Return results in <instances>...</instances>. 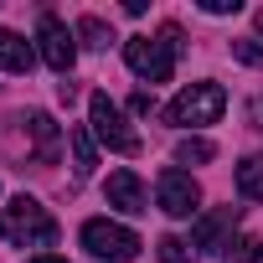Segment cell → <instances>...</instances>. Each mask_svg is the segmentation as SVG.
Here are the masks:
<instances>
[{"label": "cell", "instance_id": "6da1fadb", "mask_svg": "<svg viewBox=\"0 0 263 263\" xmlns=\"http://www.w3.org/2000/svg\"><path fill=\"white\" fill-rule=\"evenodd\" d=\"M0 232H6L16 248H52L57 242V217L31 201V196H16L6 212H0Z\"/></svg>", "mask_w": 263, "mask_h": 263}, {"label": "cell", "instance_id": "7a4b0ae2", "mask_svg": "<svg viewBox=\"0 0 263 263\" xmlns=\"http://www.w3.org/2000/svg\"><path fill=\"white\" fill-rule=\"evenodd\" d=\"M176 52H181V31L176 26H160V36H129L124 42V62L140 78H150V83H165L176 72Z\"/></svg>", "mask_w": 263, "mask_h": 263}, {"label": "cell", "instance_id": "3957f363", "mask_svg": "<svg viewBox=\"0 0 263 263\" xmlns=\"http://www.w3.org/2000/svg\"><path fill=\"white\" fill-rule=\"evenodd\" d=\"M88 129H93V140L98 145H108L114 155H140V135L124 124V114H119V103L108 98V93H88Z\"/></svg>", "mask_w": 263, "mask_h": 263}, {"label": "cell", "instance_id": "277c9868", "mask_svg": "<svg viewBox=\"0 0 263 263\" xmlns=\"http://www.w3.org/2000/svg\"><path fill=\"white\" fill-rule=\"evenodd\" d=\"M222 108H227V88H222V83H191V88L165 108V119L181 124V129H196V124H217Z\"/></svg>", "mask_w": 263, "mask_h": 263}, {"label": "cell", "instance_id": "5b68a950", "mask_svg": "<svg viewBox=\"0 0 263 263\" xmlns=\"http://www.w3.org/2000/svg\"><path fill=\"white\" fill-rule=\"evenodd\" d=\"M83 248L93 258H103V263H135L140 258V237L129 227H119V222H108V217L83 222Z\"/></svg>", "mask_w": 263, "mask_h": 263}, {"label": "cell", "instance_id": "8992f818", "mask_svg": "<svg viewBox=\"0 0 263 263\" xmlns=\"http://www.w3.org/2000/svg\"><path fill=\"white\" fill-rule=\"evenodd\" d=\"M155 201H160V212L165 217H191L196 206H201V186L186 176V171H160V181H155Z\"/></svg>", "mask_w": 263, "mask_h": 263}, {"label": "cell", "instance_id": "52a82bcc", "mask_svg": "<svg viewBox=\"0 0 263 263\" xmlns=\"http://www.w3.org/2000/svg\"><path fill=\"white\" fill-rule=\"evenodd\" d=\"M36 42H42V62H47L52 72H62V78H67V72H72V62H78V42H72V31H67V26H62L52 11L42 16V26H36Z\"/></svg>", "mask_w": 263, "mask_h": 263}, {"label": "cell", "instance_id": "ba28073f", "mask_svg": "<svg viewBox=\"0 0 263 263\" xmlns=\"http://www.w3.org/2000/svg\"><path fill=\"white\" fill-rule=\"evenodd\" d=\"M103 196H108V206H119V212H145V181L135 176V171H114L108 176V186H103Z\"/></svg>", "mask_w": 263, "mask_h": 263}, {"label": "cell", "instance_id": "9c48e42d", "mask_svg": "<svg viewBox=\"0 0 263 263\" xmlns=\"http://www.w3.org/2000/svg\"><path fill=\"white\" fill-rule=\"evenodd\" d=\"M21 124H26V135L36 140V160H42V165H52V160H57V145H62V135H57V124H52L47 114H26Z\"/></svg>", "mask_w": 263, "mask_h": 263}, {"label": "cell", "instance_id": "30bf717a", "mask_svg": "<svg viewBox=\"0 0 263 263\" xmlns=\"http://www.w3.org/2000/svg\"><path fill=\"white\" fill-rule=\"evenodd\" d=\"M67 145H72V171H78V181H88L93 176V165H98V150H93V129H67Z\"/></svg>", "mask_w": 263, "mask_h": 263}, {"label": "cell", "instance_id": "8fae6325", "mask_svg": "<svg viewBox=\"0 0 263 263\" xmlns=\"http://www.w3.org/2000/svg\"><path fill=\"white\" fill-rule=\"evenodd\" d=\"M0 67L6 72H31V42L16 31H0Z\"/></svg>", "mask_w": 263, "mask_h": 263}, {"label": "cell", "instance_id": "7c38bea8", "mask_svg": "<svg viewBox=\"0 0 263 263\" xmlns=\"http://www.w3.org/2000/svg\"><path fill=\"white\" fill-rule=\"evenodd\" d=\"M227 222H232V206H222V212L201 217V222H196V237H191V248H217V242H222V232H227Z\"/></svg>", "mask_w": 263, "mask_h": 263}, {"label": "cell", "instance_id": "4fadbf2b", "mask_svg": "<svg viewBox=\"0 0 263 263\" xmlns=\"http://www.w3.org/2000/svg\"><path fill=\"white\" fill-rule=\"evenodd\" d=\"M237 191H242L248 201H263V155H248V160L237 165Z\"/></svg>", "mask_w": 263, "mask_h": 263}, {"label": "cell", "instance_id": "5bb4252c", "mask_svg": "<svg viewBox=\"0 0 263 263\" xmlns=\"http://www.w3.org/2000/svg\"><path fill=\"white\" fill-rule=\"evenodd\" d=\"M212 155H217L212 140H181V145H176V165H206Z\"/></svg>", "mask_w": 263, "mask_h": 263}, {"label": "cell", "instance_id": "9a60e30c", "mask_svg": "<svg viewBox=\"0 0 263 263\" xmlns=\"http://www.w3.org/2000/svg\"><path fill=\"white\" fill-rule=\"evenodd\" d=\"M78 36H83V47H98V52L114 42V31H108L98 16H83V21H78Z\"/></svg>", "mask_w": 263, "mask_h": 263}, {"label": "cell", "instance_id": "2e32d148", "mask_svg": "<svg viewBox=\"0 0 263 263\" xmlns=\"http://www.w3.org/2000/svg\"><path fill=\"white\" fill-rule=\"evenodd\" d=\"M222 263H263V242L258 237H237V242H227Z\"/></svg>", "mask_w": 263, "mask_h": 263}, {"label": "cell", "instance_id": "e0dca14e", "mask_svg": "<svg viewBox=\"0 0 263 263\" xmlns=\"http://www.w3.org/2000/svg\"><path fill=\"white\" fill-rule=\"evenodd\" d=\"M160 263H196V248L186 237H160Z\"/></svg>", "mask_w": 263, "mask_h": 263}, {"label": "cell", "instance_id": "ac0fdd59", "mask_svg": "<svg viewBox=\"0 0 263 263\" xmlns=\"http://www.w3.org/2000/svg\"><path fill=\"white\" fill-rule=\"evenodd\" d=\"M232 57L248 62V67H263V47L258 42H232Z\"/></svg>", "mask_w": 263, "mask_h": 263}, {"label": "cell", "instance_id": "d6986e66", "mask_svg": "<svg viewBox=\"0 0 263 263\" xmlns=\"http://www.w3.org/2000/svg\"><path fill=\"white\" fill-rule=\"evenodd\" d=\"M201 11H206V16H237L242 0H201Z\"/></svg>", "mask_w": 263, "mask_h": 263}, {"label": "cell", "instance_id": "ffe728a7", "mask_svg": "<svg viewBox=\"0 0 263 263\" xmlns=\"http://www.w3.org/2000/svg\"><path fill=\"white\" fill-rule=\"evenodd\" d=\"M129 108H135V114H155V93H145V88H140L135 98H129Z\"/></svg>", "mask_w": 263, "mask_h": 263}, {"label": "cell", "instance_id": "44dd1931", "mask_svg": "<svg viewBox=\"0 0 263 263\" xmlns=\"http://www.w3.org/2000/svg\"><path fill=\"white\" fill-rule=\"evenodd\" d=\"M31 263H67V258H52V253H36Z\"/></svg>", "mask_w": 263, "mask_h": 263}, {"label": "cell", "instance_id": "7402d4cb", "mask_svg": "<svg viewBox=\"0 0 263 263\" xmlns=\"http://www.w3.org/2000/svg\"><path fill=\"white\" fill-rule=\"evenodd\" d=\"M258 31H263V11H258Z\"/></svg>", "mask_w": 263, "mask_h": 263}]
</instances>
